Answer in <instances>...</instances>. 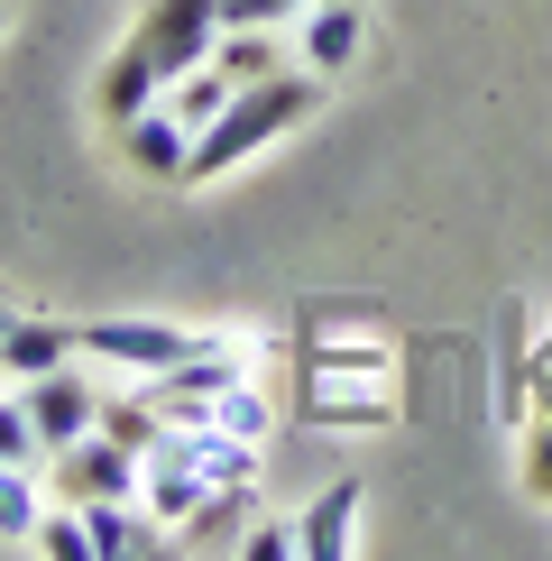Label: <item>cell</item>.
I'll return each mask as SVG.
<instances>
[{"instance_id": "15", "label": "cell", "mask_w": 552, "mask_h": 561, "mask_svg": "<svg viewBox=\"0 0 552 561\" xmlns=\"http://www.w3.org/2000/svg\"><path fill=\"white\" fill-rule=\"evenodd\" d=\"M37 552H46V561H92L83 506H46V516H37Z\"/></svg>"}, {"instance_id": "9", "label": "cell", "mask_w": 552, "mask_h": 561, "mask_svg": "<svg viewBox=\"0 0 552 561\" xmlns=\"http://www.w3.org/2000/svg\"><path fill=\"white\" fill-rule=\"evenodd\" d=\"M184 148H194V129H184L166 102H148L138 121H120V157L138 175H157V184H184Z\"/></svg>"}, {"instance_id": "10", "label": "cell", "mask_w": 552, "mask_h": 561, "mask_svg": "<svg viewBox=\"0 0 552 561\" xmlns=\"http://www.w3.org/2000/svg\"><path fill=\"white\" fill-rule=\"evenodd\" d=\"M65 359H83L74 322H28V313H19L10 341H0V368H10V378H46V368H65Z\"/></svg>"}, {"instance_id": "14", "label": "cell", "mask_w": 552, "mask_h": 561, "mask_svg": "<svg viewBox=\"0 0 552 561\" xmlns=\"http://www.w3.org/2000/svg\"><path fill=\"white\" fill-rule=\"evenodd\" d=\"M212 65L230 83H267L276 75V28H221L212 37Z\"/></svg>"}, {"instance_id": "13", "label": "cell", "mask_w": 552, "mask_h": 561, "mask_svg": "<svg viewBox=\"0 0 552 561\" xmlns=\"http://www.w3.org/2000/svg\"><path fill=\"white\" fill-rule=\"evenodd\" d=\"M203 424H221L230 442H267V433H276V405H267L258 378H230V387L212 396V414H203Z\"/></svg>"}, {"instance_id": "1", "label": "cell", "mask_w": 552, "mask_h": 561, "mask_svg": "<svg viewBox=\"0 0 552 561\" xmlns=\"http://www.w3.org/2000/svg\"><path fill=\"white\" fill-rule=\"evenodd\" d=\"M295 414L332 433H387L396 424V341L368 313H313L295 350Z\"/></svg>"}, {"instance_id": "11", "label": "cell", "mask_w": 552, "mask_h": 561, "mask_svg": "<svg viewBox=\"0 0 552 561\" xmlns=\"http://www.w3.org/2000/svg\"><path fill=\"white\" fill-rule=\"evenodd\" d=\"M230 92H240V83H230V75H221V65H212V56H203V65H194V75H175L166 92H157V102H166V111H175V121H184V129H194V138H203V129H212V121H221V111H230Z\"/></svg>"}, {"instance_id": "18", "label": "cell", "mask_w": 552, "mask_h": 561, "mask_svg": "<svg viewBox=\"0 0 552 561\" xmlns=\"http://www.w3.org/2000/svg\"><path fill=\"white\" fill-rule=\"evenodd\" d=\"M313 0H221V28H276V19H304Z\"/></svg>"}, {"instance_id": "5", "label": "cell", "mask_w": 552, "mask_h": 561, "mask_svg": "<svg viewBox=\"0 0 552 561\" xmlns=\"http://www.w3.org/2000/svg\"><path fill=\"white\" fill-rule=\"evenodd\" d=\"M19 405H28L46 451H65V442H83L102 424V378H92L83 359H65V368H46V378H19Z\"/></svg>"}, {"instance_id": "3", "label": "cell", "mask_w": 552, "mask_h": 561, "mask_svg": "<svg viewBox=\"0 0 552 561\" xmlns=\"http://www.w3.org/2000/svg\"><path fill=\"white\" fill-rule=\"evenodd\" d=\"M212 37H221V0H148L120 46L157 75V92H166L175 75H194V65L212 56Z\"/></svg>"}, {"instance_id": "19", "label": "cell", "mask_w": 552, "mask_h": 561, "mask_svg": "<svg viewBox=\"0 0 552 561\" xmlns=\"http://www.w3.org/2000/svg\"><path fill=\"white\" fill-rule=\"evenodd\" d=\"M10 322H19V313H10V295H0V341H10Z\"/></svg>"}, {"instance_id": "17", "label": "cell", "mask_w": 552, "mask_h": 561, "mask_svg": "<svg viewBox=\"0 0 552 561\" xmlns=\"http://www.w3.org/2000/svg\"><path fill=\"white\" fill-rule=\"evenodd\" d=\"M0 460H46V442H37V424H28V405H19V396H0Z\"/></svg>"}, {"instance_id": "6", "label": "cell", "mask_w": 552, "mask_h": 561, "mask_svg": "<svg viewBox=\"0 0 552 561\" xmlns=\"http://www.w3.org/2000/svg\"><path fill=\"white\" fill-rule=\"evenodd\" d=\"M359 46H368V19H359V0H313L304 19H295V65L304 75H350L359 65Z\"/></svg>"}, {"instance_id": "2", "label": "cell", "mask_w": 552, "mask_h": 561, "mask_svg": "<svg viewBox=\"0 0 552 561\" xmlns=\"http://www.w3.org/2000/svg\"><path fill=\"white\" fill-rule=\"evenodd\" d=\"M322 102H332V83L304 75V65H276L267 83H240V92H230V111L194 138V148H184V184H212V175H230V167H249V157L276 148L286 129H304Z\"/></svg>"}, {"instance_id": "12", "label": "cell", "mask_w": 552, "mask_h": 561, "mask_svg": "<svg viewBox=\"0 0 552 561\" xmlns=\"http://www.w3.org/2000/svg\"><path fill=\"white\" fill-rule=\"evenodd\" d=\"M37 516H46V479L28 460H0V543H37Z\"/></svg>"}, {"instance_id": "7", "label": "cell", "mask_w": 552, "mask_h": 561, "mask_svg": "<svg viewBox=\"0 0 552 561\" xmlns=\"http://www.w3.org/2000/svg\"><path fill=\"white\" fill-rule=\"evenodd\" d=\"M359 506H368V479L313 488L304 516H295V543H304V561H350V543H359Z\"/></svg>"}, {"instance_id": "8", "label": "cell", "mask_w": 552, "mask_h": 561, "mask_svg": "<svg viewBox=\"0 0 552 561\" xmlns=\"http://www.w3.org/2000/svg\"><path fill=\"white\" fill-rule=\"evenodd\" d=\"M83 534H92V561H148V552L175 543V534L157 525L138 497H92V506H83Z\"/></svg>"}, {"instance_id": "4", "label": "cell", "mask_w": 552, "mask_h": 561, "mask_svg": "<svg viewBox=\"0 0 552 561\" xmlns=\"http://www.w3.org/2000/svg\"><path fill=\"white\" fill-rule=\"evenodd\" d=\"M221 332H175V322H138V313H111V322H74V350L102 368H129V378H157V368H184L194 350H212Z\"/></svg>"}, {"instance_id": "16", "label": "cell", "mask_w": 552, "mask_h": 561, "mask_svg": "<svg viewBox=\"0 0 552 561\" xmlns=\"http://www.w3.org/2000/svg\"><path fill=\"white\" fill-rule=\"evenodd\" d=\"M240 561H304V543H295V516L240 525Z\"/></svg>"}]
</instances>
